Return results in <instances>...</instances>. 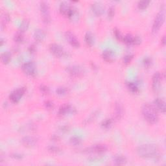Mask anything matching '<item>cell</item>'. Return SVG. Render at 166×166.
Wrapping results in <instances>:
<instances>
[{
    "mask_svg": "<svg viewBox=\"0 0 166 166\" xmlns=\"http://www.w3.org/2000/svg\"><path fill=\"white\" fill-rule=\"evenodd\" d=\"M37 139L33 136H27L21 139V143L26 147H33L37 143Z\"/></svg>",
    "mask_w": 166,
    "mask_h": 166,
    "instance_id": "cell-15",
    "label": "cell"
},
{
    "mask_svg": "<svg viewBox=\"0 0 166 166\" xmlns=\"http://www.w3.org/2000/svg\"><path fill=\"white\" fill-rule=\"evenodd\" d=\"M113 33H114V37L115 38H116V40H118V41L123 40V36L122 35L120 31L118 29V28H114V30H113Z\"/></svg>",
    "mask_w": 166,
    "mask_h": 166,
    "instance_id": "cell-32",
    "label": "cell"
},
{
    "mask_svg": "<svg viewBox=\"0 0 166 166\" xmlns=\"http://www.w3.org/2000/svg\"><path fill=\"white\" fill-rule=\"evenodd\" d=\"M150 3V1L148 0H143V1H140L138 3V7L140 10H145L147 9Z\"/></svg>",
    "mask_w": 166,
    "mask_h": 166,
    "instance_id": "cell-30",
    "label": "cell"
},
{
    "mask_svg": "<svg viewBox=\"0 0 166 166\" xmlns=\"http://www.w3.org/2000/svg\"><path fill=\"white\" fill-rule=\"evenodd\" d=\"M29 52L31 53H34L36 51V47L34 45H31L29 47Z\"/></svg>",
    "mask_w": 166,
    "mask_h": 166,
    "instance_id": "cell-41",
    "label": "cell"
},
{
    "mask_svg": "<svg viewBox=\"0 0 166 166\" xmlns=\"http://www.w3.org/2000/svg\"><path fill=\"white\" fill-rule=\"evenodd\" d=\"M166 42V40H165V36H164V37H162V38L161 39V44L163 45V46H165V42Z\"/></svg>",
    "mask_w": 166,
    "mask_h": 166,
    "instance_id": "cell-42",
    "label": "cell"
},
{
    "mask_svg": "<svg viewBox=\"0 0 166 166\" xmlns=\"http://www.w3.org/2000/svg\"><path fill=\"white\" fill-rule=\"evenodd\" d=\"M91 8L93 13L96 16H102L105 11L104 7L101 3L99 2L93 3L91 6Z\"/></svg>",
    "mask_w": 166,
    "mask_h": 166,
    "instance_id": "cell-16",
    "label": "cell"
},
{
    "mask_svg": "<svg viewBox=\"0 0 166 166\" xmlns=\"http://www.w3.org/2000/svg\"><path fill=\"white\" fill-rule=\"evenodd\" d=\"M11 156L15 160H21L23 158V155L20 153H12L11 154Z\"/></svg>",
    "mask_w": 166,
    "mask_h": 166,
    "instance_id": "cell-40",
    "label": "cell"
},
{
    "mask_svg": "<svg viewBox=\"0 0 166 166\" xmlns=\"http://www.w3.org/2000/svg\"><path fill=\"white\" fill-rule=\"evenodd\" d=\"M40 90L44 95H47L49 93V88L48 86L44 84H41L40 86Z\"/></svg>",
    "mask_w": 166,
    "mask_h": 166,
    "instance_id": "cell-37",
    "label": "cell"
},
{
    "mask_svg": "<svg viewBox=\"0 0 166 166\" xmlns=\"http://www.w3.org/2000/svg\"><path fill=\"white\" fill-rule=\"evenodd\" d=\"M74 109L72 108V106L69 104H64L62 105L58 112V115L59 116H64L68 114H70L71 112H74Z\"/></svg>",
    "mask_w": 166,
    "mask_h": 166,
    "instance_id": "cell-18",
    "label": "cell"
},
{
    "mask_svg": "<svg viewBox=\"0 0 166 166\" xmlns=\"http://www.w3.org/2000/svg\"><path fill=\"white\" fill-rule=\"evenodd\" d=\"M66 71L73 77H81L85 73L84 68L79 65H71L66 67Z\"/></svg>",
    "mask_w": 166,
    "mask_h": 166,
    "instance_id": "cell-5",
    "label": "cell"
},
{
    "mask_svg": "<svg viewBox=\"0 0 166 166\" xmlns=\"http://www.w3.org/2000/svg\"><path fill=\"white\" fill-rule=\"evenodd\" d=\"M127 87L128 90L132 93H138L140 92L138 85L132 82H128L127 83Z\"/></svg>",
    "mask_w": 166,
    "mask_h": 166,
    "instance_id": "cell-25",
    "label": "cell"
},
{
    "mask_svg": "<svg viewBox=\"0 0 166 166\" xmlns=\"http://www.w3.org/2000/svg\"><path fill=\"white\" fill-rule=\"evenodd\" d=\"M40 10L42 20L44 23L48 24L51 22V16H50V11L49 4L46 2H42L40 4Z\"/></svg>",
    "mask_w": 166,
    "mask_h": 166,
    "instance_id": "cell-4",
    "label": "cell"
},
{
    "mask_svg": "<svg viewBox=\"0 0 166 166\" xmlns=\"http://www.w3.org/2000/svg\"><path fill=\"white\" fill-rule=\"evenodd\" d=\"M44 105H45L46 109H48V110H52V109H53V106H54L53 103L52 101H47L45 102Z\"/></svg>",
    "mask_w": 166,
    "mask_h": 166,
    "instance_id": "cell-39",
    "label": "cell"
},
{
    "mask_svg": "<svg viewBox=\"0 0 166 166\" xmlns=\"http://www.w3.org/2000/svg\"><path fill=\"white\" fill-rule=\"evenodd\" d=\"M134 58V55H131V54H128L125 55L123 57V63L125 64H128L131 62V61H132Z\"/></svg>",
    "mask_w": 166,
    "mask_h": 166,
    "instance_id": "cell-36",
    "label": "cell"
},
{
    "mask_svg": "<svg viewBox=\"0 0 166 166\" xmlns=\"http://www.w3.org/2000/svg\"><path fill=\"white\" fill-rule=\"evenodd\" d=\"M29 26V20L28 19H24L20 25L19 32L22 33L25 32L28 29Z\"/></svg>",
    "mask_w": 166,
    "mask_h": 166,
    "instance_id": "cell-27",
    "label": "cell"
},
{
    "mask_svg": "<svg viewBox=\"0 0 166 166\" xmlns=\"http://www.w3.org/2000/svg\"><path fill=\"white\" fill-rule=\"evenodd\" d=\"M142 114L143 118L149 124H155L158 121V111L154 105L150 103H145L142 106Z\"/></svg>",
    "mask_w": 166,
    "mask_h": 166,
    "instance_id": "cell-2",
    "label": "cell"
},
{
    "mask_svg": "<svg viewBox=\"0 0 166 166\" xmlns=\"http://www.w3.org/2000/svg\"><path fill=\"white\" fill-rule=\"evenodd\" d=\"M113 122L114 121L112 118H107L102 121L101 125L103 129H109L112 127Z\"/></svg>",
    "mask_w": 166,
    "mask_h": 166,
    "instance_id": "cell-28",
    "label": "cell"
},
{
    "mask_svg": "<svg viewBox=\"0 0 166 166\" xmlns=\"http://www.w3.org/2000/svg\"><path fill=\"white\" fill-rule=\"evenodd\" d=\"M46 37L45 31L42 29H36L33 33V38L35 41L40 42L44 40Z\"/></svg>",
    "mask_w": 166,
    "mask_h": 166,
    "instance_id": "cell-20",
    "label": "cell"
},
{
    "mask_svg": "<svg viewBox=\"0 0 166 166\" xmlns=\"http://www.w3.org/2000/svg\"><path fill=\"white\" fill-rule=\"evenodd\" d=\"M107 150V147L103 144H97L84 149V152L86 153L93 154H102Z\"/></svg>",
    "mask_w": 166,
    "mask_h": 166,
    "instance_id": "cell-9",
    "label": "cell"
},
{
    "mask_svg": "<svg viewBox=\"0 0 166 166\" xmlns=\"http://www.w3.org/2000/svg\"><path fill=\"white\" fill-rule=\"evenodd\" d=\"M68 92V88L66 87H59L56 90V93L59 96H65L66 95Z\"/></svg>",
    "mask_w": 166,
    "mask_h": 166,
    "instance_id": "cell-33",
    "label": "cell"
},
{
    "mask_svg": "<svg viewBox=\"0 0 166 166\" xmlns=\"http://www.w3.org/2000/svg\"><path fill=\"white\" fill-rule=\"evenodd\" d=\"M73 7H71L67 2H64L60 4L59 11L61 14L68 18L70 16V14L71 13L72 11H73Z\"/></svg>",
    "mask_w": 166,
    "mask_h": 166,
    "instance_id": "cell-14",
    "label": "cell"
},
{
    "mask_svg": "<svg viewBox=\"0 0 166 166\" xmlns=\"http://www.w3.org/2000/svg\"><path fill=\"white\" fill-rule=\"evenodd\" d=\"M114 162L117 165H123L127 163V158L121 155H116L114 156Z\"/></svg>",
    "mask_w": 166,
    "mask_h": 166,
    "instance_id": "cell-22",
    "label": "cell"
},
{
    "mask_svg": "<svg viewBox=\"0 0 166 166\" xmlns=\"http://www.w3.org/2000/svg\"><path fill=\"white\" fill-rule=\"evenodd\" d=\"M84 42L89 47H92L94 45L95 43V37L94 35L90 31L86 32V33L84 35Z\"/></svg>",
    "mask_w": 166,
    "mask_h": 166,
    "instance_id": "cell-21",
    "label": "cell"
},
{
    "mask_svg": "<svg viewBox=\"0 0 166 166\" xmlns=\"http://www.w3.org/2000/svg\"><path fill=\"white\" fill-rule=\"evenodd\" d=\"M165 10L164 9H162L156 14L153 21L152 30H151L153 34H156L162 27L165 21Z\"/></svg>",
    "mask_w": 166,
    "mask_h": 166,
    "instance_id": "cell-3",
    "label": "cell"
},
{
    "mask_svg": "<svg viewBox=\"0 0 166 166\" xmlns=\"http://www.w3.org/2000/svg\"><path fill=\"white\" fill-rule=\"evenodd\" d=\"M21 70H22L24 73L28 76L33 77L36 75V73H37L36 65L34 62L32 61L26 62L23 64L22 66H21Z\"/></svg>",
    "mask_w": 166,
    "mask_h": 166,
    "instance_id": "cell-7",
    "label": "cell"
},
{
    "mask_svg": "<svg viewBox=\"0 0 166 166\" xmlns=\"http://www.w3.org/2000/svg\"><path fill=\"white\" fill-rule=\"evenodd\" d=\"M14 40L16 43H21L24 41V36L22 33L18 32L14 36Z\"/></svg>",
    "mask_w": 166,
    "mask_h": 166,
    "instance_id": "cell-31",
    "label": "cell"
},
{
    "mask_svg": "<svg viewBox=\"0 0 166 166\" xmlns=\"http://www.w3.org/2000/svg\"><path fill=\"white\" fill-rule=\"evenodd\" d=\"M136 153L140 158H157L160 156V151L158 146L153 143L143 144L136 149Z\"/></svg>",
    "mask_w": 166,
    "mask_h": 166,
    "instance_id": "cell-1",
    "label": "cell"
},
{
    "mask_svg": "<svg viewBox=\"0 0 166 166\" xmlns=\"http://www.w3.org/2000/svg\"><path fill=\"white\" fill-rule=\"evenodd\" d=\"M26 88L25 87H21L15 90L12 92L9 95V99L11 101L14 103L16 104L19 103L21 97L25 94Z\"/></svg>",
    "mask_w": 166,
    "mask_h": 166,
    "instance_id": "cell-6",
    "label": "cell"
},
{
    "mask_svg": "<svg viewBox=\"0 0 166 166\" xmlns=\"http://www.w3.org/2000/svg\"><path fill=\"white\" fill-rule=\"evenodd\" d=\"M65 38H66V40L72 47L75 48H79L80 47L81 44L79 40L72 32L68 31L65 33Z\"/></svg>",
    "mask_w": 166,
    "mask_h": 166,
    "instance_id": "cell-12",
    "label": "cell"
},
{
    "mask_svg": "<svg viewBox=\"0 0 166 166\" xmlns=\"http://www.w3.org/2000/svg\"><path fill=\"white\" fill-rule=\"evenodd\" d=\"M152 59L150 57H146L143 61V64L146 68H149L151 66V65H152Z\"/></svg>",
    "mask_w": 166,
    "mask_h": 166,
    "instance_id": "cell-35",
    "label": "cell"
},
{
    "mask_svg": "<svg viewBox=\"0 0 166 166\" xmlns=\"http://www.w3.org/2000/svg\"><path fill=\"white\" fill-rule=\"evenodd\" d=\"M68 129H69L68 127H67V126H64L63 127H62L61 131L62 132H67V131H68Z\"/></svg>",
    "mask_w": 166,
    "mask_h": 166,
    "instance_id": "cell-43",
    "label": "cell"
},
{
    "mask_svg": "<svg viewBox=\"0 0 166 166\" xmlns=\"http://www.w3.org/2000/svg\"><path fill=\"white\" fill-rule=\"evenodd\" d=\"M47 150H48V152H49L50 153L58 154L61 152V149L59 147L51 146H49L47 147Z\"/></svg>",
    "mask_w": 166,
    "mask_h": 166,
    "instance_id": "cell-34",
    "label": "cell"
},
{
    "mask_svg": "<svg viewBox=\"0 0 166 166\" xmlns=\"http://www.w3.org/2000/svg\"><path fill=\"white\" fill-rule=\"evenodd\" d=\"M115 15V7L114 6H110L108 9V18L109 19H112Z\"/></svg>",
    "mask_w": 166,
    "mask_h": 166,
    "instance_id": "cell-38",
    "label": "cell"
},
{
    "mask_svg": "<svg viewBox=\"0 0 166 166\" xmlns=\"http://www.w3.org/2000/svg\"><path fill=\"white\" fill-rule=\"evenodd\" d=\"M122 41L127 45H139L141 44V39L138 36H133L131 34H127L123 37Z\"/></svg>",
    "mask_w": 166,
    "mask_h": 166,
    "instance_id": "cell-11",
    "label": "cell"
},
{
    "mask_svg": "<svg viewBox=\"0 0 166 166\" xmlns=\"http://www.w3.org/2000/svg\"><path fill=\"white\" fill-rule=\"evenodd\" d=\"M11 61V53L7 52H4L1 55V61L2 62L5 64L7 65L8 64L10 61Z\"/></svg>",
    "mask_w": 166,
    "mask_h": 166,
    "instance_id": "cell-26",
    "label": "cell"
},
{
    "mask_svg": "<svg viewBox=\"0 0 166 166\" xmlns=\"http://www.w3.org/2000/svg\"><path fill=\"white\" fill-rule=\"evenodd\" d=\"M114 114L115 118L120 120L124 115V108L120 102H115L114 105Z\"/></svg>",
    "mask_w": 166,
    "mask_h": 166,
    "instance_id": "cell-13",
    "label": "cell"
},
{
    "mask_svg": "<svg viewBox=\"0 0 166 166\" xmlns=\"http://www.w3.org/2000/svg\"><path fill=\"white\" fill-rule=\"evenodd\" d=\"M100 114V110H96L93 112L92 114H91L88 118L87 119H86L84 121V125H88L89 123H90L93 122V121H94L97 117H98V115H99Z\"/></svg>",
    "mask_w": 166,
    "mask_h": 166,
    "instance_id": "cell-24",
    "label": "cell"
},
{
    "mask_svg": "<svg viewBox=\"0 0 166 166\" xmlns=\"http://www.w3.org/2000/svg\"><path fill=\"white\" fill-rule=\"evenodd\" d=\"M102 57L105 61L107 62H112L115 61V53L112 49H107L103 52Z\"/></svg>",
    "mask_w": 166,
    "mask_h": 166,
    "instance_id": "cell-17",
    "label": "cell"
},
{
    "mask_svg": "<svg viewBox=\"0 0 166 166\" xmlns=\"http://www.w3.org/2000/svg\"><path fill=\"white\" fill-rule=\"evenodd\" d=\"M11 20V18L9 14L7 12H3L2 14L1 17V28L3 30L6 27L7 25L9 23V21Z\"/></svg>",
    "mask_w": 166,
    "mask_h": 166,
    "instance_id": "cell-23",
    "label": "cell"
},
{
    "mask_svg": "<svg viewBox=\"0 0 166 166\" xmlns=\"http://www.w3.org/2000/svg\"><path fill=\"white\" fill-rule=\"evenodd\" d=\"M70 143L71 144L72 146H79L82 142V140L80 138V137L77 136H72L70 140Z\"/></svg>",
    "mask_w": 166,
    "mask_h": 166,
    "instance_id": "cell-29",
    "label": "cell"
},
{
    "mask_svg": "<svg viewBox=\"0 0 166 166\" xmlns=\"http://www.w3.org/2000/svg\"><path fill=\"white\" fill-rule=\"evenodd\" d=\"M49 49L50 52L54 56L58 58L62 57L63 56H64L65 53H66L63 47L59 44H55V43H53V44H50L49 46Z\"/></svg>",
    "mask_w": 166,
    "mask_h": 166,
    "instance_id": "cell-10",
    "label": "cell"
},
{
    "mask_svg": "<svg viewBox=\"0 0 166 166\" xmlns=\"http://www.w3.org/2000/svg\"><path fill=\"white\" fill-rule=\"evenodd\" d=\"M163 80L162 74L160 72H156L152 79V89L154 92H158L160 90Z\"/></svg>",
    "mask_w": 166,
    "mask_h": 166,
    "instance_id": "cell-8",
    "label": "cell"
},
{
    "mask_svg": "<svg viewBox=\"0 0 166 166\" xmlns=\"http://www.w3.org/2000/svg\"><path fill=\"white\" fill-rule=\"evenodd\" d=\"M154 106L157 110H159L162 113L165 112V103L162 98H156L154 101Z\"/></svg>",
    "mask_w": 166,
    "mask_h": 166,
    "instance_id": "cell-19",
    "label": "cell"
}]
</instances>
